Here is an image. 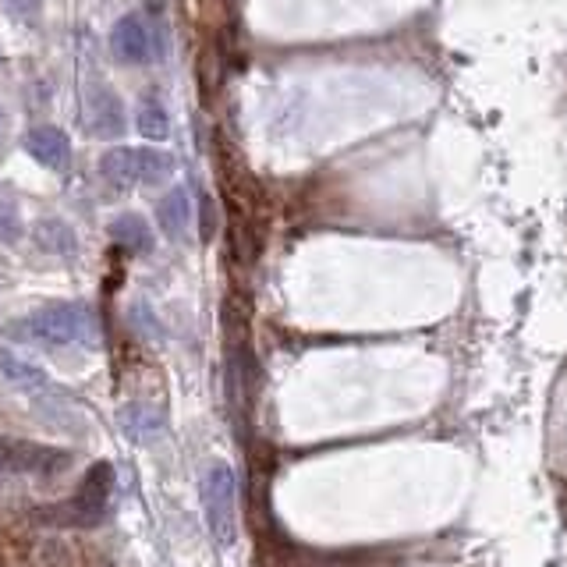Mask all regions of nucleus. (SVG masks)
I'll return each mask as SVG.
<instances>
[{"label": "nucleus", "mask_w": 567, "mask_h": 567, "mask_svg": "<svg viewBox=\"0 0 567 567\" xmlns=\"http://www.w3.org/2000/svg\"><path fill=\"white\" fill-rule=\"evenodd\" d=\"M25 146H29V153L36 156L39 164H47L50 171H64L71 160V146H68V135L61 132V128L54 125H39L29 132V139H25Z\"/></svg>", "instance_id": "nucleus-8"}, {"label": "nucleus", "mask_w": 567, "mask_h": 567, "mask_svg": "<svg viewBox=\"0 0 567 567\" xmlns=\"http://www.w3.org/2000/svg\"><path fill=\"white\" fill-rule=\"evenodd\" d=\"M156 220H160V227H164L171 238H185L188 227H192V199H188L185 188H174V192H167L164 199H160Z\"/></svg>", "instance_id": "nucleus-9"}, {"label": "nucleus", "mask_w": 567, "mask_h": 567, "mask_svg": "<svg viewBox=\"0 0 567 567\" xmlns=\"http://www.w3.org/2000/svg\"><path fill=\"white\" fill-rule=\"evenodd\" d=\"M71 461L68 451H57L47 443L15 440V436H0V472L18 475H57Z\"/></svg>", "instance_id": "nucleus-4"}, {"label": "nucleus", "mask_w": 567, "mask_h": 567, "mask_svg": "<svg viewBox=\"0 0 567 567\" xmlns=\"http://www.w3.org/2000/svg\"><path fill=\"white\" fill-rule=\"evenodd\" d=\"M86 327V312L78 305H50V309L29 316V337H39V341L50 344H68L75 341Z\"/></svg>", "instance_id": "nucleus-5"}, {"label": "nucleus", "mask_w": 567, "mask_h": 567, "mask_svg": "<svg viewBox=\"0 0 567 567\" xmlns=\"http://www.w3.org/2000/svg\"><path fill=\"white\" fill-rule=\"evenodd\" d=\"M110 47H114L117 61L125 64H146L156 57L153 47V32H149L146 18L142 15H125L110 32Z\"/></svg>", "instance_id": "nucleus-6"}, {"label": "nucleus", "mask_w": 567, "mask_h": 567, "mask_svg": "<svg viewBox=\"0 0 567 567\" xmlns=\"http://www.w3.org/2000/svg\"><path fill=\"white\" fill-rule=\"evenodd\" d=\"M18 234H22V213L8 195H0V241H15Z\"/></svg>", "instance_id": "nucleus-13"}, {"label": "nucleus", "mask_w": 567, "mask_h": 567, "mask_svg": "<svg viewBox=\"0 0 567 567\" xmlns=\"http://www.w3.org/2000/svg\"><path fill=\"white\" fill-rule=\"evenodd\" d=\"M36 241L47 252H57V256H64V252L71 256L78 249L75 234H71V227L64 220H43V224H36Z\"/></svg>", "instance_id": "nucleus-12"}, {"label": "nucleus", "mask_w": 567, "mask_h": 567, "mask_svg": "<svg viewBox=\"0 0 567 567\" xmlns=\"http://www.w3.org/2000/svg\"><path fill=\"white\" fill-rule=\"evenodd\" d=\"M202 511L217 550H231L238 543V482L227 461H213L202 475Z\"/></svg>", "instance_id": "nucleus-1"}, {"label": "nucleus", "mask_w": 567, "mask_h": 567, "mask_svg": "<svg viewBox=\"0 0 567 567\" xmlns=\"http://www.w3.org/2000/svg\"><path fill=\"white\" fill-rule=\"evenodd\" d=\"M110 490H114V468L96 465L89 468L86 482L78 486L75 497H71L68 504L54 507L50 514H57L54 521H61V525H96V521L107 514Z\"/></svg>", "instance_id": "nucleus-3"}, {"label": "nucleus", "mask_w": 567, "mask_h": 567, "mask_svg": "<svg viewBox=\"0 0 567 567\" xmlns=\"http://www.w3.org/2000/svg\"><path fill=\"white\" fill-rule=\"evenodd\" d=\"M139 132L146 135L149 142L167 139V132H171V117H167V107L156 100V96H146V100L139 103Z\"/></svg>", "instance_id": "nucleus-10"}, {"label": "nucleus", "mask_w": 567, "mask_h": 567, "mask_svg": "<svg viewBox=\"0 0 567 567\" xmlns=\"http://www.w3.org/2000/svg\"><path fill=\"white\" fill-rule=\"evenodd\" d=\"M0 128H4V114H0Z\"/></svg>", "instance_id": "nucleus-16"}, {"label": "nucleus", "mask_w": 567, "mask_h": 567, "mask_svg": "<svg viewBox=\"0 0 567 567\" xmlns=\"http://www.w3.org/2000/svg\"><path fill=\"white\" fill-rule=\"evenodd\" d=\"M4 4H8V11H15V15H22V18H29L32 11L39 8L36 0H4Z\"/></svg>", "instance_id": "nucleus-15"}, {"label": "nucleus", "mask_w": 567, "mask_h": 567, "mask_svg": "<svg viewBox=\"0 0 567 567\" xmlns=\"http://www.w3.org/2000/svg\"><path fill=\"white\" fill-rule=\"evenodd\" d=\"M110 234H114V241H121L125 249H135V252H146L149 245H153L146 220L135 217V213H125V217H117L114 224H110Z\"/></svg>", "instance_id": "nucleus-11"}, {"label": "nucleus", "mask_w": 567, "mask_h": 567, "mask_svg": "<svg viewBox=\"0 0 567 567\" xmlns=\"http://www.w3.org/2000/svg\"><path fill=\"white\" fill-rule=\"evenodd\" d=\"M100 171L110 185H135V181H164L171 178L174 171V160L164 153V149H128V146H117L110 153H103L100 160Z\"/></svg>", "instance_id": "nucleus-2"}, {"label": "nucleus", "mask_w": 567, "mask_h": 567, "mask_svg": "<svg viewBox=\"0 0 567 567\" xmlns=\"http://www.w3.org/2000/svg\"><path fill=\"white\" fill-rule=\"evenodd\" d=\"M86 110H89V132L100 135V139H117L125 132V107L114 96V89L93 82L86 89Z\"/></svg>", "instance_id": "nucleus-7"}, {"label": "nucleus", "mask_w": 567, "mask_h": 567, "mask_svg": "<svg viewBox=\"0 0 567 567\" xmlns=\"http://www.w3.org/2000/svg\"><path fill=\"white\" fill-rule=\"evenodd\" d=\"M199 213H202V241H210L213 234H217V210H213V199H210V195H202Z\"/></svg>", "instance_id": "nucleus-14"}]
</instances>
